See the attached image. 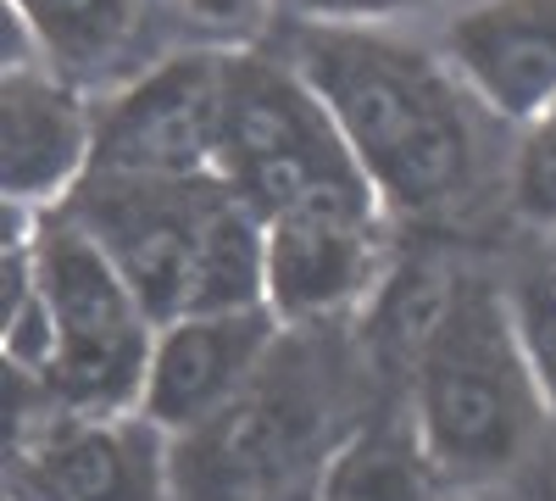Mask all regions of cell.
Masks as SVG:
<instances>
[{
    "instance_id": "5b68a950",
    "label": "cell",
    "mask_w": 556,
    "mask_h": 501,
    "mask_svg": "<svg viewBox=\"0 0 556 501\" xmlns=\"http://www.w3.org/2000/svg\"><path fill=\"white\" fill-rule=\"evenodd\" d=\"M223 178H117L89 173L67 212L106 246V256L123 267L128 290L151 312V324H173L190 312L201 256L217 229V212L228 206Z\"/></svg>"
},
{
    "instance_id": "8992f818",
    "label": "cell",
    "mask_w": 556,
    "mask_h": 501,
    "mask_svg": "<svg viewBox=\"0 0 556 501\" xmlns=\"http://www.w3.org/2000/svg\"><path fill=\"white\" fill-rule=\"evenodd\" d=\"M223 128V51H190L134 78L96 112V167L117 178H212Z\"/></svg>"
},
{
    "instance_id": "9c48e42d",
    "label": "cell",
    "mask_w": 556,
    "mask_h": 501,
    "mask_svg": "<svg viewBox=\"0 0 556 501\" xmlns=\"http://www.w3.org/2000/svg\"><path fill=\"white\" fill-rule=\"evenodd\" d=\"M445 62L484 112L529 128L556 107V0H479L451 17Z\"/></svg>"
},
{
    "instance_id": "2e32d148",
    "label": "cell",
    "mask_w": 556,
    "mask_h": 501,
    "mask_svg": "<svg viewBox=\"0 0 556 501\" xmlns=\"http://www.w3.org/2000/svg\"><path fill=\"white\" fill-rule=\"evenodd\" d=\"M285 7H295L312 28H374L384 17L429 7V0H285Z\"/></svg>"
},
{
    "instance_id": "30bf717a",
    "label": "cell",
    "mask_w": 556,
    "mask_h": 501,
    "mask_svg": "<svg viewBox=\"0 0 556 501\" xmlns=\"http://www.w3.org/2000/svg\"><path fill=\"white\" fill-rule=\"evenodd\" d=\"M267 312L278 324H317L374 285V217L295 212L267 223Z\"/></svg>"
},
{
    "instance_id": "6da1fadb",
    "label": "cell",
    "mask_w": 556,
    "mask_h": 501,
    "mask_svg": "<svg viewBox=\"0 0 556 501\" xmlns=\"http://www.w3.org/2000/svg\"><path fill=\"white\" fill-rule=\"evenodd\" d=\"M295 67L384 206L434 212L473 178V123L451 73L374 28H306Z\"/></svg>"
},
{
    "instance_id": "e0dca14e",
    "label": "cell",
    "mask_w": 556,
    "mask_h": 501,
    "mask_svg": "<svg viewBox=\"0 0 556 501\" xmlns=\"http://www.w3.org/2000/svg\"><path fill=\"white\" fill-rule=\"evenodd\" d=\"M184 12L212 34H251L267 12V0H184Z\"/></svg>"
},
{
    "instance_id": "ac0fdd59",
    "label": "cell",
    "mask_w": 556,
    "mask_h": 501,
    "mask_svg": "<svg viewBox=\"0 0 556 501\" xmlns=\"http://www.w3.org/2000/svg\"><path fill=\"white\" fill-rule=\"evenodd\" d=\"M273 501H312V496H273Z\"/></svg>"
},
{
    "instance_id": "7a4b0ae2",
    "label": "cell",
    "mask_w": 556,
    "mask_h": 501,
    "mask_svg": "<svg viewBox=\"0 0 556 501\" xmlns=\"http://www.w3.org/2000/svg\"><path fill=\"white\" fill-rule=\"evenodd\" d=\"M540 413L513 301L490 279H451L412 374V435L424 458L456 479H490L523 458Z\"/></svg>"
},
{
    "instance_id": "5bb4252c",
    "label": "cell",
    "mask_w": 556,
    "mask_h": 501,
    "mask_svg": "<svg viewBox=\"0 0 556 501\" xmlns=\"http://www.w3.org/2000/svg\"><path fill=\"white\" fill-rule=\"evenodd\" d=\"M506 301H513V324H518V340H523V362L534 374V390L545 401V413L556 418V262L534 267Z\"/></svg>"
},
{
    "instance_id": "52a82bcc",
    "label": "cell",
    "mask_w": 556,
    "mask_h": 501,
    "mask_svg": "<svg viewBox=\"0 0 556 501\" xmlns=\"http://www.w3.org/2000/svg\"><path fill=\"white\" fill-rule=\"evenodd\" d=\"M273 335H278V317L267 306L190 312L162 324L151 346L139 418H151L162 435H190V429L217 424L235 406V396L256 379Z\"/></svg>"
},
{
    "instance_id": "277c9868",
    "label": "cell",
    "mask_w": 556,
    "mask_h": 501,
    "mask_svg": "<svg viewBox=\"0 0 556 501\" xmlns=\"http://www.w3.org/2000/svg\"><path fill=\"white\" fill-rule=\"evenodd\" d=\"M34 267L56 312V362L39 385L73 418L139 413L156 324L128 290L123 267L67 206L34 223Z\"/></svg>"
},
{
    "instance_id": "3957f363",
    "label": "cell",
    "mask_w": 556,
    "mask_h": 501,
    "mask_svg": "<svg viewBox=\"0 0 556 501\" xmlns=\"http://www.w3.org/2000/svg\"><path fill=\"white\" fill-rule=\"evenodd\" d=\"M217 178L262 223L295 212L379 217L384 206L301 67L256 51H223Z\"/></svg>"
},
{
    "instance_id": "9a60e30c",
    "label": "cell",
    "mask_w": 556,
    "mask_h": 501,
    "mask_svg": "<svg viewBox=\"0 0 556 501\" xmlns=\"http://www.w3.org/2000/svg\"><path fill=\"white\" fill-rule=\"evenodd\" d=\"M513 206L529 223L556 229V107L529 123L518 162H513Z\"/></svg>"
},
{
    "instance_id": "ba28073f",
    "label": "cell",
    "mask_w": 556,
    "mask_h": 501,
    "mask_svg": "<svg viewBox=\"0 0 556 501\" xmlns=\"http://www.w3.org/2000/svg\"><path fill=\"white\" fill-rule=\"evenodd\" d=\"M96 167V112L62 73L7 67L0 84V190L12 212L67 206Z\"/></svg>"
},
{
    "instance_id": "7c38bea8",
    "label": "cell",
    "mask_w": 556,
    "mask_h": 501,
    "mask_svg": "<svg viewBox=\"0 0 556 501\" xmlns=\"http://www.w3.org/2000/svg\"><path fill=\"white\" fill-rule=\"evenodd\" d=\"M34 45L62 67V78L101 73L117 62L146 17V0H7Z\"/></svg>"
},
{
    "instance_id": "8fae6325",
    "label": "cell",
    "mask_w": 556,
    "mask_h": 501,
    "mask_svg": "<svg viewBox=\"0 0 556 501\" xmlns=\"http://www.w3.org/2000/svg\"><path fill=\"white\" fill-rule=\"evenodd\" d=\"M56 501H167V435L139 418H67L34 451Z\"/></svg>"
},
{
    "instance_id": "4fadbf2b",
    "label": "cell",
    "mask_w": 556,
    "mask_h": 501,
    "mask_svg": "<svg viewBox=\"0 0 556 501\" xmlns=\"http://www.w3.org/2000/svg\"><path fill=\"white\" fill-rule=\"evenodd\" d=\"M429 468L417 435L362 429L323 463L312 501H429Z\"/></svg>"
}]
</instances>
